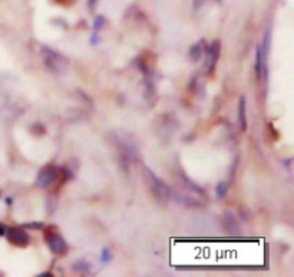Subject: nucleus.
Returning a JSON list of instances; mask_svg holds the SVG:
<instances>
[{"mask_svg":"<svg viewBox=\"0 0 294 277\" xmlns=\"http://www.w3.org/2000/svg\"><path fill=\"white\" fill-rule=\"evenodd\" d=\"M0 195H1V191H0Z\"/></svg>","mask_w":294,"mask_h":277,"instance_id":"obj_24","label":"nucleus"},{"mask_svg":"<svg viewBox=\"0 0 294 277\" xmlns=\"http://www.w3.org/2000/svg\"><path fill=\"white\" fill-rule=\"evenodd\" d=\"M215 193H217L218 198H224L227 195V193H228V182H225V181L218 182L217 187H215Z\"/></svg>","mask_w":294,"mask_h":277,"instance_id":"obj_13","label":"nucleus"},{"mask_svg":"<svg viewBox=\"0 0 294 277\" xmlns=\"http://www.w3.org/2000/svg\"><path fill=\"white\" fill-rule=\"evenodd\" d=\"M106 24V19L104 16H96L94 20V30L95 32H99V30H102L104 27H105Z\"/></svg>","mask_w":294,"mask_h":277,"instance_id":"obj_14","label":"nucleus"},{"mask_svg":"<svg viewBox=\"0 0 294 277\" xmlns=\"http://www.w3.org/2000/svg\"><path fill=\"white\" fill-rule=\"evenodd\" d=\"M224 227L230 234H238L240 233V226H238L237 218L231 211H225V214H224Z\"/></svg>","mask_w":294,"mask_h":277,"instance_id":"obj_8","label":"nucleus"},{"mask_svg":"<svg viewBox=\"0 0 294 277\" xmlns=\"http://www.w3.org/2000/svg\"><path fill=\"white\" fill-rule=\"evenodd\" d=\"M144 175L147 177V181L149 182V188L153 193V195L161 200V201H166L168 198H171V188L168 185H165L164 181H161L155 174H153L151 169H148L147 167L144 168Z\"/></svg>","mask_w":294,"mask_h":277,"instance_id":"obj_2","label":"nucleus"},{"mask_svg":"<svg viewBox=\"0 0 294 277\" xmlns=\"http://www.w3.org/2000/svg\"><path fill=\"white\" fill-rule=\"evenodd\" d=\"M101 262L102 263H108V262H111V259H112V252L109 250V249H102V252H101Z\"/></svg>","mask_w":294,"mask_h":277,"instance_id":"obj_15","label":"nucleus"},{"mask_svg":"<svg viewBox=\"0 0 294 277\" xmlns=\"http://www.w3.org/2000/svg\"><path fill=\"white\" fill-rule=\"evenodd\" d=\"M72 270L73 272H78V273H82V275H88V273H91V263L89 262H86V260H76L73 266H72Z\"/></svg>","mask_w":294,"mask_h":277,"instance_id":"obj_12","label":"nucleus"},{"mask_svg":"<svg viewBox=\"0 0 294 277\" xmlns=\"http://www.w3.org/2000/svg\"><path fill=\"white\" fill-rule=\"evenodd\" d=\"M58 168L53 167V165H47V167L39 171V174L36 177V185L39 188H47L49 185H52L55 181L58 180Z\"/></svg>","mask_w":294,"mask_h":277,"instance_id":"obj_4","label":"nucleus"},{"mask_svg":"<svg viewBox=\"0 0 294 277\" xmlns=\"http://www.w3.org/2000/svg\"><path fill=\"white\" fill-rule=\"evenodd\" d=\"M112 137H114V135H112ZM111 139H112V141H114V142L121 148V151H122V157L124 158L135 159V158L138 157L137 146L134 145V141H132V137H131V135H128V137H124V133H122L119 137H114V138H111Z\"/></svg>","mask_w":294,"mask_h":277,"instance_id":"obj_3","label":"nucleus"},{"mask_svg":"<svg viewBox=\"0 0 294 277\" xmlns=\"http://www.w3.org/2000/svg\"><path fill=\"white\" fill-rule=\"evenodd\" d=\"M4 234H6L7 241L17 247H26L30 241L29 234L20 227H9V229H6Z\"/></svg>","mask_w":294,"mask_h":277,"instance_id":"obj_5","label":"nucleus"},{"mask_svg":"<svg viewBox=\"0 0 294 277\" xmlns=\"http://www.w3.org/2000/svg\"><path fill=\"white\" fill-rule=\"evenodd\" d=\"M217 1H218V3H221V1H223V0H217Z\"/></svg>","mask_w":294,"mask_h":277,"instance_id":"obj_23","label":"nucleus"},{"mask_svg":"<svg viewBox=\"0 0 294 277\" xmlns=\"http://www.w3.org/2000/svg\"><path fill=\"white\" fill-rule=\"evenodd\" d=\"M24 227H29V229H36V230H42V229H43V224H40V223H29V224H24Z\"/></svg>","mask_w":294,"mask_h":277,"instance_id":"obj_17","label":"nucleus"},{"mask_svg":"<svg viewBox=\"0 0 294 277\" xmlns=\"http://www.w3.org/2000/svg\"><path fill=\"white\" fill-rule=\"evenodd\" d=\"M40 53L43 56L45 65L52 72H63L66 69L68 63H69V60L66 59L63 55H60L59 52L47 48V46H42L40 48Z\"/></svg>","mask_w":294,"mask_h":277,"instance_id":"obj_1","label":"nucleus"},{"mask_svg":"<svg viewBox=\"0 0 294 277\" xmlns=\"http://www.w3.org/2000/svg\"><path fill=\"white\" fill-rule=\"evenodd\" d=\"M171 197H174L178 203H181V204H185L188 205V207H200V201H197L195 198H192V197H189V195H184V194H176V193H171Z\"/></svg>","mask_w":294,"mask_h":277,"instance_id":"obj_11","label":"nucleus"},{"mask_svg":"<svg viewBox=\"0 0 294 277\" xmlns=\"http://www.w3.org/2000/svg\"><path fill=\"white\" fill-rule=\"evenodd\" d=\"M204 50H207V48H205V42H204V40H201L200 43L192 45V46L189 48V52H188L189 59L192 60V62H198V60L201 59V56H202V52H204Z\"/></svg>","mask_w":294,"mask_h":277,"instance_id":"obj_9","label":"nucleus"},{"mask_svg":"<svg viewBox=\"0 0 294 277\" xmlns=\"http://www.w3.org/2000/svg\"><path fill=\"white\" fill-rule=\"evenodd\" d=\"M207 52V58H205V66L212 71L218 62V58H220V52H221V43L220 40H214L211 43V46L205 50Z\"/></svg>","mask_w":294,"mask_h":277,"instance_id":"obj_7","label":"nucleus"},{"mask_svg":"<svg viewBox=\"0 0 294 277\" xmlns=\"http://www.w3.org/2000/svg\"><path fill=\"white\" fill-rule=\"evenodd\" d=\"M32 133L35 134V135H42V134H45V128H43V125L36 124V125L32 127Z\"/></svg>","mask_w":294,"mask_h":277,"instance_id":"obj_16","label":"nucleus"},{"mask_svg":"<svg viewBox=\"0 0 294 277\" xmlns=\"http://www.w3.org/2000/svg\"><path fill=\"white\" fill-rule=\"evenodd\" d=\"M99 40H101V37H99V35H98V32H95L92 33V36H91V43L92 45H96V43H99Z\"/></svg>","mask_w":294,"mask_h":277,"instance_id":"obj_18","label":"nucleus"},{"mask_svg":"<svg viewBox=\"0 0 294 277\" xmlns=\"http://www.w3.org/2000/svg\"><path fill=\"white\" fill-rule=\"evenodd\" d=\"M96 1H98V0H88V7H89V10H91V12H94L95 10Z\"/></svg>","mask_w":294,"mask_h":277,"instance_id":"obj_20","label":"nucleus"},{"mask_svg":"<svg viewBox=\"0 0 294 277\" xmlns=\"http://www.w3.org/2000/svg\"><path fill=\"white\" fill-rule=\"evenodd\" d=\"M45 240H46L47 247L50 249L52 253L63 254L68 249V244H66L65 239L58 233H47L45 236Z\"/></svg>","mask_w":294,"mask_h":277,"instance_id":"obj_6","label":"nucleus"},{"mask_svg":"<svg viewBox=\"0 0 294 277\" xmlns=\"http://www.w3.org/2000/svg\"><path fill=\"white\" fill-rule=\"evenodd\" d=\"M204 3H205V0H194V9L198 10Z\"/></svg>","mask_w":294,"mask_h":277,"instance_id":"obj_19","label":"nucleus"},{"mask_svg":"<svg viewBox=\"0 0 294 277\" xmlns=\"http://www.w3.org/2000/svg\"><path fill=\"white\" fill-rule=\"evenodd\" d=\"M4 231H6V227L0 223V236H3V234H4Z\"/></svg>","mask_w":294,"mask_h":277,"instance_id":"obj_21","label":"nucleus"},{"mask_svg":"<svg viewBox=\"0 0 294 277\" xmlns=\"http://www.w3.org/2000/svg\"><path fill=\"white\" fill-rule=\"evenodd\" d=\"M40 276H43V277H49V276H52V273H49V272H47V273H42V275H40Z\"/></svg>","mask_w":294,"mask_h":277,"instance_id":"obj_22","label":"nucleus"},{"mask_svg":"<svg viewBox=\"0 0 294 277\" xmlns=\"http://www.w3.org/2000/svg\"><path fill=\"white\" fill-rule=\"evenodd\" d=\"M238 121H240L241 130L246 131L247 130V114H246V98L244 97L240 98V102H238Z\"/></svg>","mask_w":294,"mask_h":277,"instance_id":"obj_10","label":"nucleus"}]
</instances>
